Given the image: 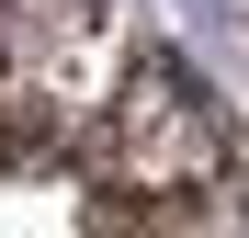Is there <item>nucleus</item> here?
Returning a JSON list of instances; mask_svg holds the SVG:
<instances>
[{"instance_id":"f257e3e1","label":"nucleus","mask_w":249,"mask_h":238,"mask_svg":"<svg viewBox=\"0 0 249 238\" xmlns=\"http://www.w3.org/2000/svg\"><path fill=\"white\" fill-rule=\"evenodd\" d=\"M0 238H249V136L113 0H0Z\"/></svg>"}]
</instances>
